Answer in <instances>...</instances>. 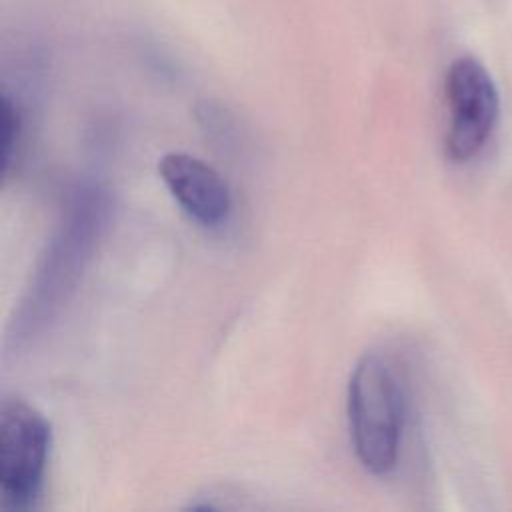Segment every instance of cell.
<instances>
[{"mask_svg":"<svg viewBox=\"0 0 512 512\" xmlns=\"http://www.w3.org/2000/svg\"><path fill=\"white\" fill-rule=\"evenodd\" d=\"M348 424L358 462L370 474H388L398 460L404 394L392 364L366 352L348 380Z\"/></svg>","mask_w":512,"mask_h":512,"instance_id":"1","label":"cell"},{"mask_svg":"<svg viewBox=\"0 0 512 512\" xmlns=\"http://www.w3.org/2000/svg\"><path fill=\"white\" fill-rule=\"evenodd\" d=\"M52 444L50 422L20 398L0 410V496L6 510H28L36 504Z\"/></svg>","mask_w":512,"mask_h":512,"instance_id":"2","label":"cell"},{"mask_svg":"<svg viewBox=\"0 0 512 512\" xmlns=\"http://www.w3.org/2000/svg\"><path fill=\"white\" fill-rule=\"evenodd\" d=\"M448 130L444 150L448 160L464 164L478 156L494 132L500 98L488 70L472 56L456 58L444 82Z\"/></svg>","mask_w":512,"mask_h":512,"instance_id":"3","label":"cell"},{"mask_svg":"<svg viewBox=\"0 0 512 512\" xmlns=\"http://www.w3.org/2000/svg\"><path fill=\"white\" fill-rule=\"evenodd\" d=\"M158 174L180 208L202 226L222 224L232 208L226 180L204 160L188 152H166Z\"/></svg>","mask_w":512,"mask_h":512,"instance_id":"4","label":"cell"},{"mask_svg":"<svg viewBox=\"0 0 512 512\" xmlns=\"http://www.w3.org/2000/svg\"><path fill=\"white\" fill-rule=\"evenodd\" d=\"M22 112L8 92L2 94V172L10 174L22 142Z\"/></svg>","mask_w":512,"mask_h":512,"instance_id":"5","label":"cell"}]
</instances>
